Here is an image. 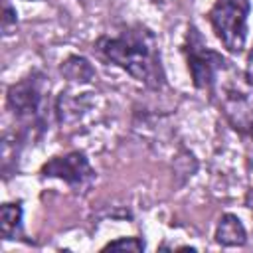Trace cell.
<instances>
[{"label":"cell","mask_w":253,"mask_h":253,"mask_svg":"<svg viewBox=\"0 0 253 253\" xmlns=\"http://www.w3.org/2000/svg\"><path fill=\"white\" fill-rule=\"evenodd\" d=\"M40 174L47 176V178H59L65 184H69L73 190H85L95 180L93 166L89 164L87 156L83 152H79V150L49 158L42 166Z\"/></svg>","instance_id":"cell-5"},{"label":"cell","mask_w":253,"mask_h":253,"mask_svg":"<svg viewBox=\"0 0 253 253\" xmlns=\"http://www.w3.org/2000/svg\"><path fill=\"white\" fill-rule=\"evenodd\" d=\"M45 77L38 71L30 73L28 77L20 79L18 83L10 85L8 89V109L24 123H38L42 117L43 97L47 91Z\"/></svg>","instance_id":"cell-4"},{"label":"cell","mask_w":253,"mask_h":253,"mask_svg":"<svg viewBox=\"0 0 253 253\" xmlns=\"http://www.w3.org/2000/svg\"><path fill=\"white\" fill-rule=\"evenodd\" d=\"M61 73L71 79V81H79V83H89L95 77V69L93 65L85 59V57H77L71 55L61 63Z\"/></svg>","instance_id":"cell-9"},{"label":"cell","mask_w":253,"mask_h":253,"mask_svg":"<svg viewBox=\"0 0 253 253\" xmlns=\"http://www.w3.org/2000/svg\"><path fill=\"white\" fill-rule=\"evenodd\" d=\"M247 204H249V208H251V211H253V190L249 192V202H247Z\"/></svg>","instance_id":"cell-13"},{"label":"cell","mask_w":253,"mask_h":253,"mask_svg":"<svg viewBox=\"0 0 253 253\" xmlns=\"http://www.w3.org/2000/svg\"><path fill=\"white\" fill-rule=\"evenodd\" d=\"M0 231L4 239H16L22 233V202H6L0 210Z\"/></svg>","instance_id":"cell-8"},{"label":"cell","mask_w":253,"mask_h":253,"mask_svg":"<svg viewBox=\"0 0 253 253\" xmlns=\"http://www.w3.org/2000/svg\"><path fill=\"white\" fill-rule=\"evenodd\" d=\"M16 16H18L16 10L8 2H4V6H2V30H4V34H8L12 26H16V22H18Z\"/></svg>","instance_id":"cell-11"},{"label":"cell","mask_w":253,"mask_h":253,"mask_svg":"<svg viewBox=\"0 0 253 253\" xmlns=\"http://www.w3.org/2000/svg\"><path fill=\"white\" fill-rule=\"evenodd\" d=\"M221 109L233 128L253 138V99L239 85H227L221 91Z\"/></svg>","instance_id":"cell-6"},{"label":"cell","mask_w":253,"mask_h":253,"mask_svg":"<svg viewBox=\"0 0 253 253\" xmlns=\"http://www.w3.org/2000/svg\"><path fill=\"white\" fill-rule=\"evenodd\" d=\"M245 83L253 89V47L247 53V65H245Z\"/></svg>","instance_id":"cell-12"},{"label":"cell","mask_w":253,"mask_h":253,"mask_svg":"<svg viewBox=\"0 0 253 253\" xmlns=\"http://www.w3.org/2000/svg\"><path fill=\"white\" fill-rule=\"evenodd\" d=\"M215 241L223 247H241L247 241V231L241 219L233 213H223L215 225Z\"/></svg>","instance_id":"cell-7"},{"label":"cell","mask_w":253,"mask_h":253,"mask_svg":"<svg viewBox=\"0 0 253 253\" xmlns=\"http://www.w3.org/2000/svg\"><path fill=\"white\" fill-rule=\"evenodd\" d=\"M182 53L186 57L188 71L196 89L210 91L215 85L217 75L227 67V59L206 43L202 32L194 24L188 26L182 42Z\"/></svg>","instance_id":"cell-2"},{"label":"cell","mask_w":253,"mask_h":253,"mask_svg":"<svg viewBox=\"0 0 253 253\" xmlns=\"http://www.w3.org/2000/svg\"><path fill=\"white\" fill-rule=\"evenodd\" d=\"M249 8V0H215L208 12L215 38L231 53H241L245 47Z\"/></svg>","instance_id":"cell-3"},{"label":"cell","mask_w":253,"mask_h":253,"mask_svg":"<svg viewBox=\"0 0 253 253\" xmlns=\"http://www.w3.org/2000/svg\"><path fill=\"white\" fill-rule=\"evenodd\" d=\"M107 249H126V251H142L144 249V241L138 237H119L115 241H109L103 251Z\"/></svg>","instance_id":"cell-10"},{"label":"cell","mask_w":253,"mask_h":253,"mask_svg":"<svg viewBox=\"0 0 253 253\" xmlns=\"http://www.w3.org/2000/svg\"><path fill=\"white\" fill-rule=\"evenodd\" d=\"M95 51L101 59L125 69L146 87L158 89L164 85L158 40L142 24L121 26L113 34H103L95 42Z\"/></svg>","instance_id":"cell-1"}]
</instances>
